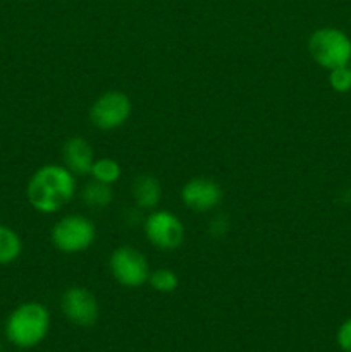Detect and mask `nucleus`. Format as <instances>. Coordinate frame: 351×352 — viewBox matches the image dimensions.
Here are the masks:
<instances>
[{"label": "nucleus", "mask_w": 351, "mask_h": 352, "mask_svg": "<svg viewBox=\"0 0 351 352\" xmlns=\"http://www.w3.org/2000/svg\"><path fill=\"white\" fill-rule=\"evenodd\" d=\"M74 189L72 172L61 165H45L34 172L28 184V201L38 212L54 213L74 196Z\"/></svg>", "instance_id": "obj_1"}, {"label": "nucleus", "mask_w": 351, "mask_h": 352, "mask_svg": "<svg viewBox=\"0 0 351 352\" xmlns=\"http://www.w3.org/2000/svg\"><path fill=\"white\" fill-rule=\"evenodd\" d=\"M133 196L141 208H153L162 196L160 184L151 175H140L133 182Z\"/></svg>", "instance_id": "obj_11"}, {"label": "nucleus", "mask_w": 351, "mask_h": 352, "mask_svg": "<svg viewBox=\"0 0 351 352\" xmlns=\"http://www.w3.org/2000/svg\"><path fill=\"white\" fill-rule=\"evenodd\" d=\"M308 52L317 64L334 71L337 67L350 65L351 40L341 30L322 28L310 36Z\"/></svg>", "instance_id": "obj_3"}, {"label": "nucleus", "mask_w": 351, "mask_h": 352, "mask_svg": "<svg viewBox=\"0 0 351 352\" xmlns=\"http://www.w3.org/2000/svg\"><path fill=\"white\" fill-rule=\"evenodd\" d=\"M86 205L93 206V208H103L112 201V191L109 189V184H102V182H95V184L86 186L85 192H83Z\"/></svg>", "instance_id": "obj_14"}, {"label": "nucleus", "mask_w": 351, "mask_h": 352, "mask_svg": "<svg viewBox=\"0 0 351 352\" xmlns=\"http://www.w3.org/2000/svg\"><path fill=\"white\" fill-rule=\"evenodd\" d=\"M131 113V102L124 93L109 91L100 96L89 110V119L98 129H116Z\"/></svg>", "instance_id": "obj_6"}, {"label": "nucleus", "mask_w": 351, "mask_h": 352, "mask_svg": "<svg viewBox=\"0 0 351 352\" xmlns=\"http://www.w3.org/2000/svg\"><path fill=\"white\" fill-rule=\"evenodd\" d=\"M95 239V227L85 217L69 215L58 220L52 230L55 248L64 253H78L86 250Z\"/></svg>", "instance_id": "obj_4"}, {"label": "nucleus", "mask_w": 351, "mask_h": 352, "mask_svg": "<svg viewBox=\"0 0 351 352\" xmlns=\"http://www.w3.org/2000/svg\"><path fill=\"white\" fill-rule=\"evenodd\" d=\"M147 237L160 250H176L184 239L182 223L171 212H155L148 217L145 226Z\"/></svg>", "instance_id": "obj_8"}, {"label": "nucleus", "mask_w": 351, "mask_h": 352, "mask_svg": "<svg viewBox=\"0 0 351 352\" xmlns=\"http://www.w3.org/2000/svg\"><path fill=\"white\" fill-rule=\"evenodd\" d=\"M110 270L114 278L124 287H140L150 278L147 260L134 248L124 246L110 256Z\"/></svg>", "instance_id": "obj_5"}, {"label": "nucleus", "mask_w": 351, "mask_h": 352, "mask_svg": "<svg viewBox=\"0 0 351 352\" xmlns=\"http://www.w3.org/2000/svg\"><path fill=\"white\" fill-rule=\"evenodd\" d=\"M150 285L158 292H172L178 287L179 280L176 277V274L169 268H160V270L150 274Z\"/></svg>", "instance_id": "obj_15"}, {"label": "nucleus", "mask_w": 351, "mask_h": 352, "mask_svg": "<svg viewBox=\"0 0 351 352\" xmlns=\"http://www.w3.org/2000/svg\"><path fill=\"white\" fill-rule=\"evenodd\" d=\"M93 157H95L93 148L83 138H72L65 143L64 162L67 165V170L72 172V174L83 175L92 172L93 164H95Z\"/></svg>", "instance_id": "obj_10"}, {"label": "nucleus", "mask_w": 351, "mask_h": 352, "mask_svg": "<svg viewBox=\"0 0 351 352\" xmlns=\"http://www.w3.org/2000/svg\"><path fill=\"white\" fill-rule=\"evenodd\" d=\"M23 243L16 230L0 223V265H9L19 258Z\"/></svg>", "instance_id": "obj_12"}, {"label": "nucleus", "mask_w": 351, "mask_h": 352, "mask_svg": "<svg viewBox=\"0 0 351 352\" xmlns=\"http://www.w3.org/2000/svg\"><path fill=\"white\" fill-rule=\"evenodd\" d=\"M61 308L65 318L78 327H92L98 320V302L83 287L67 289L62 296Z\"/></svg>", "instance_id": "obj_7"}, {"label": "nucleus", "mask_w": 351, "mask_h": 352, "mask_svg": "<svg viewBox=\"0 0 351 352\" xmlns=\"http://www.w3.org/2000/svg\"><path fill=\"white\" fill-rule=\"evenodd\" d=\"M220 199H222V191H220L219 184L210 179H191L182 188V201L188 208L196 210V212H206V210L215 208Z\"/></svg>", "instance_id": "obj_9"}, {"label": "nucleus", "mask_w": 351, "mask_h": 352, "mask_svg": "<svg viewBox=\"0 0 351 352\" xmlns=\"http://www.w3.org/2000/svg\"><path fill=\"white\" fill-rule=\"evenodd\" d=\"M329 82L336 91L346 93L351 89V67L344 65V67H337L330 71Z\"/></svg>", "instance_id": "obj_16"}, {"label": "nucleus", "mask_w": 351, "mask_h": 352, "mask_svg": "<svg viewBox=\"0 0 351 352\" xmlns=\"http://www.w3.org/2000/svg\"><path fill=\"white\" fill-rule=\"evenodd\" d=\"M0 352H2V344H0Z\"/></svg>", "instance_id": "obj_18"}, {"label": "nucleus", "mask_w": 351, "mask_h": 352, "mask_svg": "<svg viewBox=\"0 0 351 352\" xmlns=\"http://www.w3.org/2000/svg\"><path fill=\"white\" fill-rule=\"evenodd\" d=\"M337 344L344 352H351V318L346 320L337 330Z\"/></svg>", "instance_id": "obj_17"}, {"label": "nucleus", "mask_w": 351, "mask_h": 352, "mask_svg": "<svg viewBox=\"0 0 351 352\" xmlns=\"http://www.w3.org/2000/svg\"><path fill=\"white\" fill-rule=\"evenodd\" d=\"M92 174L96 182L112 184V182H116L120 177V167L112 158H102V160H96L93 164Z\"/></svg>", "instance_id": "obj_13"}, {"label": "nucleus", "mask_w": 351, "mask_h": 352, "mask_svg": "<svg viewBox=\"0 0 351 352\" xmlns=\"http://www.w3.org/2000/svg\"><path fill=\"white\" fill-rule=\"evenodd\" d=\"M50 329V313L40 302L17 306L6 322V337L19 349H31L43 342Z\"/></svg>", "instance_id": "obj_2"}]
</instances>
